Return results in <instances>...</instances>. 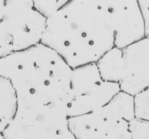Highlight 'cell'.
I'll return each mask as SVG.
<instances>
[{
  "label": "cell",
  "mask_w": 149,
  "mask_h": 139,
  "mask_svg": "<svg viewBox=\"0 0 149 139\" xmlns=\"http://www.w3.org/2000/svg\"><path fill=\"white\" fill-rule=\"evenodd\" d=\"M0 139H4V138L1 135V136H0Z\"/></svg>",
  "instance_id": "14"
},
{
  "label": "cell",
  "mask_w": 149,
  "mask_h": 139,
  "mask_svg": "<svg viewBox=\"0 0 149 139\" xmlns=\"http://www.w3.org/2000/svg\"><path fill=\"white\" fill-rule=\"evenodd\" d=\"M42 43L74 69L97 64L115 47V34L98 1H69L47 18Z\"/></svg>",
  "instance_id": "1"
},
{
  "label": "cell",
  "mask_w": 149,
  "mask_h": 139,
  "mask_svg": "<svg viewBox=\"0 0 149 139\" xmlns=\"http://www.w3.org/2000/svg\"><path fill=\"white\" fill-rule=\"evenodd\" d=\"M69 118L64 104L18 105L1 135L4 139H75Z\"/></svg>",
  "instance_id": "6"
},
{
  "label": "cell",
  "mask_w": 149,
  "mask_h": 139,
  "mask_svg": "<svg viewBox=\"0 0 149 139\" xmlns=\"http://www.w3.org/2000/svg\"><path fill=\"white\" fill-rule=\"evenodd\" d=\"M132 139H149V120L135 118L131 122Z\"/></svg>",
  "instance_id": "12"
},
{
  "label": "cell",
  "mask_w": 149,
  "mask_h": 139,
  "mask_svg": "<svg viewBox=\"0 0 149 139\" xmlns=\"http://www.w3.org/2000/svg\"><path fill=\"white\" fill-rule=\"evenodd\" d=\"M135 118L134 97L121 92L101 109L69 118V126L75 139H132Z\"/></svg>",
  "instance_id": "4"
},
{
  "label": "cell",
  "mask_w": 149,
  "mask_h": 139,
  "mask_svg": "<svg viewBox=\"0 0 149 139\" xmlns=\"http://www.w3.org/2000/svg\"><path fill=\"white\" fill-rule=\"evenodd\" d=\"M0 131L2 132L15 117L19 103L17 93L10 80L0 77Z\"/></svg>",
  "instance_id": "9"
},
{
  "label": "cell",
  "mask_w": 149,
  "mask_h": 139,
  "mask_svg": "<svg viewBox=\"0 0 149 139\" xmlns=\"http://www.w3.org/2000/svg\"><path fill=\"white\" fill-rule=\"evenodd\" d=\"M73 68L52 48L40 43L0 58V77L14 87L18 105L64 104L71 93Z\"/></svg>",
  "instance_id": "2"
},
{
  "label": "cell",
  "mask_w": 149,
  "mask_h": 139,
  "mask_svg": "<svg viewBox=\"0 0 149 139\" xmlns=\"http://www.w3.org/2000/svg\"><path fill=\"white\" fill-rule=\"evenodd\" d=\"M68 0H40L33 1L36 10L47 19L61 10Z\"/></svg>",
  "instance_id": "10"
},
{
  "label": "cell",
  "mask_w": 149,
  "mask_h": 139,
  "mask_svg": "<svg viewBox=\"0 0 149 139\" xmlns=\"http://www.w3.org/2000/svg\"><path fill=\"white\" fill-rule=\"evenodd\" d=\"M135 118L149 120V87L134 97Z\"/></svg>",
  "instance_id": "11"
},
{
  "label": "cell",
  "mask_w": 149,
  "mask_h": 139,
  "mask_svg": "<svg viewBox=\"0 0 149 139\" xmlns=\"http://www.w3.org/2000/svg\"><path fill=\"white\" fill-rule=\"evenodd\" d=\"M119 93V85L105 80L97 64L74 68L71 93L66 105L68 117H74L98 110Z\"/></svg>",
  "instance_id": "7"
},
{
  "label": "cell",
  "mask_w": 149,
  "mask_h": 139,
  "mask_svg": "<svg viewBox=\"0 0 149 139\" xmlns=\"http://www.w3.org/2000/svg\"><path fill=\"white\" fill-rule=\"evenodd\" d=\"M138 2L143 17L145 36L149 39V0H141Z\"/></svg>",
  "instance_id": "13"
},
{
  "label": "cell",
  "mask_w": 149,
  "mask_h": 139,
  "mask_svg": "<svg viewBox=\"0 0 149 139\" xmlns=\"http://www.w3.org/2000/svg\"><path fill=\"white\" fill-rule=\"evenodd\" d=\"M98 2L113 26L115 47L124 48L146 37L144 20L138 1L99 0Z\"/></svg>",
  "instance_id": "8"
},
{
  "label": "cell",
  "mask_w": 149,
  "mask_h": 139,
  "mask_svg": "<svg viewBox=\"0 0 149 139\" xmlns=\"http://www.w3.org/2000/svg\"><path fill=\"white\" fill-rule=\"evenodd\" d=\"M47 21L33 0L0 1V58L42 43Z\"/></svg>",
  "instance_id": "3"
},
{
  "label": "cell",
  "mask_w": 149,
  "mask_h": 139,
  "mask_svg": "<svg viewBox=\"0 0 149 139\" xmlns=\"http://www.w3.org/2000/svg\"><path fill=\"white\" fill-rule=\"evenodd\" d=\"M97 64L105 80L117 83L121 92L135 97L149 87V39L113 48Z\"/></svg>",
  "instance_id": "5"
}]
</instances>
